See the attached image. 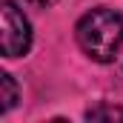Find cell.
I'll list each match as a JSON object with an SVG mask.
<instances>
[{"mask_svg":"<svg viewBox=\"0 0 123 123\" xmlns=\"http://www.w3.org/2000/svg\"><path fill=\"white\" fill-rule=\"evenodd\" d=\"M74 37H77V46L92 60L112 63L123 49V14L109 6H97L77 20Z\"/></svg>","mask_w":123,"mask_h":123,"instance_id":"cell-1","label":"cell"},{"mask_svg":"<svg viewBox=\"0 0 123 123\" xmlns=\"http://www.w3.org/2000/svg\"><path fill=\"white\" fill-rule=\"evenodd\" d=\"M0 43H3V57H20L31 46V26L12 0L0 6Z\"/></svg>","mask_w":123,"mask_h":123,"instance_id":"cell-2","label":"cell"},{"mask_svg":"<svg viewBox=\"0 0 123 123\" xmlns=\"http://www.w3.org/2000/svg\"><path fill=\"white\" fill-rule=\"evenodd\" d=\"M0 112L6 115V112H12V106L17 103V86H14V77L12 74H0Z\"/></svg>","mask_w":123,"mask_h":123,"instance_id":"cell-3","label":"cell"},{"mask_svg":"<svg viewBox=\"0 0 123 123\" xmlns=\"http://www.w3.org/2000/svg\"><path fill=\"white\" fill-rule=\"evenodd\" d=\"M86 120H123V109L120 106H109V103H100L86 112Z\"/></svg>","mask_w":123,"mask_h":123,"instance_id":"cell-4","label":"cell"},{"mask_svg":"<svg viewBox=\"0 0 123 123\" xmlns=\"http://www.w3.org/2000/svg\"><path fill=\"white\" fill-rule=\"evenodd\" d=\"M29 3H34V6H52V3H57V0H29Z\"/></svg>","mask_w":123,"mask_h":123,"instance_id":"cell-5","label":"cell"}]
</instances>
